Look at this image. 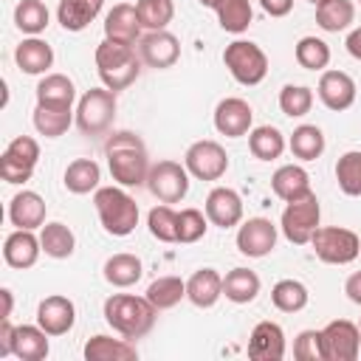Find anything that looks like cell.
Instances as JSON below:
<instances>
[{
    "label": "cell",
    "instance_id": "obj_24",
    "mask_svg": "<svg viewBox=\"0 0 361 361\" xmlns=\"http://www.w3.org/2000/svg\"><path fill=\"white\" fill-rule=\"evenodd\" d=\"M271 189H274V195L279 197V200H296V197H305V195H310L313 189H310V175H307V169L305 166H299V164H285V166H279L274 175H271Z\"/></svg>",
    "mask_w": 361,
    "mask_h": 361
},
{
    "label": "cell",
    "instance_id": "obj_5",
    "mask_svg": "<svg viewBox=\"0 0 361 361\" xmlns=\"http://www.w3.org/2000/svg\"><path fill=\"white\" fill-rule=\"evenodd\" d=\"M223 62H226L228 73L240 85H245V87H254V85H259L268 76V56L251 39H234V42H228L226 51H223Z\"/></svg>",
    "mask_w": 361,
    "mask_h": 361
},
{
    "label": "cell",
    "instance_id": "obj_15",
    "mask_svg": "<svg viewBox=\"0 0 361 361\" xmlns=\"http://www.w3.org/2000/svg\"><path fill=\"white\" fill-rule=\"evenodd\" d=\"M76 322V305L62 296V293H51L37 305V324L48 333V336H65Z\"/></svg>",
    "mask_w": 361,
    "mask_h": 361
},
{
    "label": "cell",
    "instance_id": "obj_41",
    "mask_svg": "<svg viewBox=\"0 0 361 361\" xmlns=\"http://www.w3.org/2000/svg\"><path fill=\"white\" fill-rule=\"evenodd\" d=\"M135 11H138V20H141V28L164 31L175 17V3L172 0H138Z\"/></svg>",
    "mask_w": 361,
    "mask_h": 361
},
{
    "label": "cell",
    "instance_id": "obj_10",
    "mask_svg": "<svg viewBox=\"0 0 361 361\" xmlns=\"http://www.w3.org/2000/svg\"><path fill=\"white\" fill-rule=\"evenodd\" d=\"M183 166L197 180H220L226 175V169H228V155H226V149L217 141L203 138V141H195L186 149Z\"/></svg>",
    "mask_w": 361,
    "mask_h": 361
},
{
    "label": "cell",
    "instance_id": "obj_57",
    "mask_svg": "<svg viewBox=\"0 0 361 361\" xmlns=\"http://www.w3.org/2000/svg\"><path fill=\"white\" fill-rule=\"evenodd\" d=\"M358 330H361V327H358Z\"/></svg>",
    "mask_w": 361,
    "mask_h": 361
},
{
    "label": "cell",
    "instance_id": "obj_7",
    "mask_svg": "<svg viewBox=\"0 0 361 361\" xmlns=\"http://www.w3.org/2000/svg\"><path fill=\"white\" fill-rule=\"evenodd\" d=\"M116 118V90L110 87H90L82 93L76 104V127L85 135H102L110 130Z\"/></svg>",
    "mask_w": 361,
    "mask_h": 361
},
{
    "label": "cell",
    "instance_id": "obj_47",
    "mask_svg": "<svg viewBox=\"0 0 361 361\" xmlns=\"http://www.w3.org/2000/svg\"><path fill=\"white\" fill-rule=\"evenodd\" d=\"M293 358L296 361H324L322 330H302L293 341Z\"/></svg>",
    "mask_w": 361,
    "mask_h": 361
},
{
    "label": "cell",
    "instance_id": "obj_33",
    "mask_svg": "<svg viewBox=\"0 0 361 361\" xmlns=\"http://www.w3.org/2000/svg\"><path fill=\"white\" fill-rule=\"evenodd\" d=\"M212 8L220 20V28L228 34H243L254 20L251 0H214Z\"/></svg>",
    "mask_w": 361,
    "mask_h": 361
},
{
    "label": "cell",
    "instance_id": "obj_1",
    "mask_svg": "<svg viewBox=\"0 0 361 361\" xmlns=\"http://www.w3.org/2000/svg\"><path fill=\"white\" fill-rule=\"evenodd\" d=\"M104 155H107V166H110V175L118 186L130 189V186H141L147 183V175H149V155H147V147L144 141L130 133V130H118L113 135H107L104 141Z\"/></svg>",
    "mask_w": 361,
    "mask_h": 361
},
{
    "label": "cell",
    "instance_id": "obj_22",
    "mask_svg": "<svg viewBox=\"0 0 361 361\" xmlns=\"http://www.w3.org/2000/svg\"><path fill=\"white\" fill-rule=\"evenodd\" d=\"M76 87L65 73H45L37 82V104L54 110H73Z\"/></svg>",
    "mask_w": 361,
    "mask_h": 361
},
{
    "label": "cell",
    "instance_id": "obj_2",
    "mask_svg": "<svg viewBox=\"0 0 361 361\" xmlns=\"http://www.w3.org/2000/svg\"><path fill=\"white\" fill-rule=\"evenodd\" d=\"M155 319H158V307L147 296L113 293L104 299V322L130 341L144 338L155 327Z\"/></svg>",
    "mask_w": 361,
    "mask_h": 361
},
{
    "label": "cell",
    "instance_id": "obj_16",
    "mask_svg": "<svg viewBox=\"0 0 361 361\" xmlns=\"http://www.w3.org/2000/svg\"><path fill=\"white\" fill-rule=\"evenodd\" d=\"M316 90H319L322 104L333 113H341V110L353 107V102H355V79L344 71H324Z\"/></svg>",
    "mask_w": 361,
    "mask_h": 361
},
{
    "label": "cell",
    "instance_id": "obj_40",
    "mask_svg": "<svg viewBox=\"0 0 361 361\" xmlns=\"http://www.w3.org/2000/svg\"><path fill=\"white\" fill-rule=\"evenodd\" d=\"M293 56L305 71H324L330 65V45L319 37H302L293 48Z\"/></svg>",
    "mask_w": 361,
    "mask_h": 361
},
{
    "label": "cell",
    "instance_id": "obj_12",
    "mask_svg": "<svg viewBox=\"0 0 361 361\" xmlns=\"http://www.w3.org/2000/svg\"><path fill=\"white\" fill-rule=\"evenodd\" d=\"M276 248V226L268 217H248L237 228V251L243 257L259 259Z\"/></svg>",
    "mask_w": 361,
    "mask_h": 361
},
{
    "label": "cell",
    "instance_id": "obj_9",
    "mask_svg": "<svg viewBox=\"0 0 361 361\" xmlns=\"http://www.w3.org/2000/svg\"><path fill=\"white\" fill-rule=\"evenodd\" d=\"M147 189L161 203H180L189 192V169L178 161H158L149 166Z\"/></svg>",
    "mask_w": 361,
    "mask_h": 361
},
{
    "label": "cell",
    "instance_id": "obj_28",
    "mask_svg": "<svg viewBox=\"0 0 361 361\" xmlns=\"http://www.w3.org/2000/svg\"><path fill=\"white\" fill-rule=\"evenodd\" d=\"M48 333L39 324H20L14 327V347L11 355L20 361H42L48 355Z\"/></svg>",
    "mask_w": 361,
    "mask_h": 361
},
{
    "label": "cell",
    "instance_id": "obj_58",
    "mask_svg": "<svg viewBox=\"0 0 361 361\" xmlns=\"http://www.w3.org/2000/svg\"><path fill=\"white\" fill-rule=\"evenodd\" d=\"M358 3H361V0H358Z\"/></svg>",
    "mask_w": 361,
    "mask_h": 361
},
{
    "label": "cell",
    "instance_id": "obj_26",
    "mask_svg": "<svg viewBox=\"0 0 361 361\" xmlns=\"http://www.w3.org/2000/svg\"><path fill=\"white\" fill-rule=\"evenodd\" d=\"M85 358L87 361H133L138 358V350L130 338H110V336H93L85 344Z\"/></svg>",
    "mask_w": 361,
    "mask_h": 361
},
{
    "label": "cell",
    "instance_id": "obj_20",
    "mask_svg": "<svg viewBox=\"0 0 361 361\" xmlns=\"http://www.w3.org/2000/svg\"><path fill=\"white\" fill-rule=\"evenodd\" d=\"M104 37L113 39V42L135 45L141 39V20H138L135 6H130V3L113 6L104 17Z\"/></svg>",
    "mask_w": 361,
    "mask_h": 361
},
{
    "label": "cell",
    "instance_id": "obj_38",
    "mask_svg": "<svg viewBox=\"0 0 361 361\" xmlns=\"http://www.w3.org/2000/svg\"><path fill=\"white\" fill-rule=\"evenodd\" d=\"M158 310H169V307H175L183 296H186V282L180 279V276H158V279H152L149 282V288H147V293H144Z\"/></svg>",
    "mask_w": 361,
    "mask_h": 361
},
{
    "label": "cell",
    "instance_id": "obj_6",
    "mask_svg": "<svg viewBox=\"0 0 361 361\" xmlns=\"http://www.w3.org/2000/svg\"><path fill=\"white\" fill-rule=\"evenodd\" d=\"M319 220H322V206H319V197L310 192L305 197H296V200H288L285 203L279 228H282V234H285L288 243L307 245L310 237L319 228Z\"/></svg>",
    "mask_w": 361,
    "mask_h": 361
},
{
    "label": "cell",
    "instance_id": "obj_53",
    "mask_svg": "<svg viewBox=\"0 0 361 361\" xmlns=\"http://www.w3.org/2000/svg\"><path fill=\"white\" fill-rule=\"evenodd\" d=\"M344 45H347V54H350L353 59H358V62H361V25H358V28H353V31L347 34V42H344Z\"/></svg>",
    "mask_w": 361,
    "mask_h": 361
},
{
    "label": "cell",
    "instance_id": "obj_49",
    "mask_svg": "<svg viewBox=\"0 0 361 361\" xmlns=\"http://www.w3.org/2000/svg\"><path fill=\"white\" fill-rule=\"evenodd\" d=\"M6 152H11L17 161H23V164H28V166H37V161H39V144H37L31 135H17V138H11L8 147H6Z\"/></svg>",
    "mask_w": 361,
    "mask_h": 361
},
{
    "label": "cell",
    "instance_id": "obj_23",
    "mask_svg": "<svg viewBox=\"0 0 361 361\" xmlns=\"http://www.w3.org/2000/svg\"><path fill=\"white\" fill-rule=\"evenodd\" d=\"M14 62L23 73L39 76L54 65V48L39 37H28L14 48Z\"/></svg>",
    "mask_w": 361,
    "mask_h": 361
},
{
    "label": "cell",
    "instance_id": "obj_4",
    "mask_svg": "<svg viewBox=\"0 0 361 361\" xmlns=\"http://www.w3.org/2000/svg\"><path fill=\"white\" fill-rule=\"evenodd\" d=\"M93 206L102 220V228L113 237H127L138 226V203L124 186H99L93 192Z\"/></svg>",
    "mask_w": 361,
    "mask_h": 361
},
{
    "label": "cell",
    "instance_id": "obj_30",
    "mask_svg": "<svg viewBox=\"0 0 361 361\" xmlns=\"http://www.w3.org/2000/svg\"><path fill=\"white\" fill-rule=\"evenodd\" d=\"M259 293V276L251 268H231L223 276V296L234 305H248Z\"/></svg>",
    "mask_w": 361,
    "mask_h": 361
},
{
    "label": "cell",
    "instance_id": "obj_8",
    "mask_svg": "<svg viewBox=\"0 0 361 361\" xmlns=\"http://www.w3.org/2000/svg\"><path fill=\"white\" fill-rule=\"evenodd\" d=\"M316 257L327 265H350L361 254V240L355 231L344 226H319L310 237Z\"/></svg>",
    "mask_w": 361,
    "mask_h": 361
},
{
    "label": "cell",
    "instance_id": "obj_3",
    "mask_svg": "<svg viewBox=\"0 0 361 361\" xmlns=\"http://www.w3.org/2000/svg\"><path fill=\"white\" fill-rule=\"evenodd\" d=\"M96 71L104 87L110 90H127L138 73H141V56H135V48L127 42H113L104 37V42L96 45Z\"/></svg>",
    "mask_w": 361,
    "mask_h": 361
},
{
    "label": "cell",
    "instance_id": "obj_42",
    "mask_svg": "<svg viewBox=\"0 0 361 361\" xmlns=\"http://www.w3.org/2000/svg\"><path fill=\"white\" fill-rule=\"evenodd\" d=\"M336 180L344 195H361V149H350L336 161Z\"/></svg>",
    "mask_w": 361,
    "mask_h": 361
},
{
    "label": "cell",
    "instance_id": "obj_50",
    "mask_svg": "<svg viewBox=\"0 0 361 361\" xmlns=\"http://www.w3.org/2000/svg\"><path fill=\"white\" fill-rule=\"evenodd\" d=\"M14 347V324L8 319H0V358L11 355Z\"/></svg>",
    "mask_w": 361,
    "mask_h": 361
},
{
    "label": "cell",
    "instance_id": "obj_44",
    "mask_svg": "<svg viewBox=\"0 0 361 361\" xmlns=\"http://www.w3.org/2000/svg\"><path fill=\"white\" fill-rule=\"evenodd\" d=\"M147 226H149V234L155 240H161V243H178V212L169 209L166 203L149 209Z\"/></svg>",
    "mask_w": 361,
    "mask_h": 361
},
{
    "label": "cell",
    "instance_id": "obj_34",
    "mask_svg": "<svg viewBox=\"0 0 361 361\" xmlns=\"http://www.w3.org/2000/svg\"><path fill=\"white\" fill-rule=\"evenodd\" d=\"M285 135L276 130V127H271V124H262V127H254L251 133H248V149H251V155L254 158H259V161H276L282 152H285Z\"/></svg>",
    "mask_w": 361,
    "mask_h": 361
},
{
    "label": "cell",
    "instance_id": "obj_29",
    "mask_svg": "<svg viewBox=\"0 0 361 361\" xmlns=\"http://www.w3.org/2000/svg\"><path fill=\"white\" fill-rule=\"evenodd\" d=\"M65 189L73 192V195H90L99 189V180H102V169L93 158H76L65 166Z\"/></svg>",
    "mask_w": 361,
    "mask_h": 361
},
{
    "label": "cell",
    "instance_id": "obj_13",
    "mask_svg": "<svg viewBox=\"0 0 361 361\" xmlns=\"http://www.w3.org/2000/svg\"><path fill=\"white\" fill-rule=\"evenodd\" d=\"M254 110L245 99L240 96H228L223 102H217L214 107V130L226 138H243L248 135L254 127Z\"/></svg>",
    "mask_w": 361,
    "mask_h": 361
},
{
    "label": "cell",
    "instance_id": "obj_52",
    "mask_svg": "<svg viewBox=\"0 0 361 361\" xmlns=\"http://www.w3.org/2000/svg\"><path fill=\"white\" fill-rule=\"evenodd\" d=\"M344 293H347V299H350L353 305H361V271H355V274L347 276Z\"/></svg>",
    "mask_w": 361,
    "mask_h": 361
},
{
    "label": "cell",
    "instance_id": "obj_18",
    "mask_svg": "<svg viewBox=\"0 0 361 361\" xmlns=\"http://www.w3.org/2000/svg\"><path fill=\"white\" fill-rule=\"evenodd\" d=\"M248 358H254V361L285 358V330L276 322H259L248 338Z\"/></svg>",
    "mask_w": 361,
    "mask_h": 361
},
{
    "label": "cell",
    "instance_id": "obj_21",
    "mask_svg": "<svg viewBox=\"0 0 361 361\" xmlns=\"http://www.w3.org/2000/svg\"><path fill=\"white\" fill-rule=\"evenodd\" d=\"M45 212H48L45 200L31 189L17 192L8 203V220L14 228H31L34 231V228L45 226Z\"/></svg>",
    "mask_w": 361,
    "mask_h": 361
},
{
    "label": "cell",
    "instance_id": "obj_56",
    "mask_svg": "<svg viewBox=\"0 0 361 361\" xmlns=\"http://www.w3.org/2000/svg\"><path fill=\"white\" fill-rule=\"evenodd\" d=\"M310 3H313V6H316V3H322V0H310Z\"/></svg>",
    "mask_w": 361,
    "mask_h": 361
},
{
    "label": "cell",
    "instance_id": "obj_14",
    "mask_svg": "<svg viewBox=\"0 0 361 361\" xmlns=\"http://www.w3.org/2000/svg\"><path fill=\"white\" fill-rule=\"evenodd\" d=\"M138 56H141L144 65L164 71V68H172L180 59V42L166 28L164 31H147L138 39Z\"/></svg>",
    "mask_w": 361,
    "mask_h": 361
},
{
    "label": "cell",
    "instance_id": "obj_54",
    "mask_svg": "<svg viewBox=\"0 0 361 361\" xmlns=\"http://www.w3.org/2000/svg\"><path fill=\"white\" fill-rule=\"evenodd\" d=\"M0 296H3V316H0V319H11L14 296H11V290H8V288H3V290H0Z\"/></svg>",
    "mask_w": 361,
    "mask_h": 361
},
{
    "label": "cell",
    "instance_id": "obj_37",
    "mask_svg": "<svg viewBox=\"0 0 361 361\" xmlns=\"http://www.w3.org/2000/svg\"><path fill=\"white\" fill-rule=\"evenodd\" d=\"M307 288L299 282V279H279L274 288H271V302L276 310L282 313H299L307 307Z\"/></svg>",
    "mask_w": 361,
    "mask_h": 361
},
{
    "label": "cell",
    "instance_id": "obj_46",
    "mask_svg": "<svg viewBox=\"0 0 361 361\" xmlns=\"http://www.w3.org/2000/svg\"><path fill=\"white\" fill-rule=\"evenodd\" d=\"M209 228V217L200 209H180L178 212V243L189 245L206 237Z\"/></svg>",
    "mask_w": 361,
    "mask_h": 361
},
{
    "label": "cell",
    "instance_id": "obj_11",
    "mask_svg": "<svg viewBox=\"0 0 361 361\" xmlns=\"http://www.w3.org/2000/svg\"><path fill=\"white\" fill-rule=\"evenodd\" d=\"M324 361H355L361 353V330L347 319H333L322 327Z\"/></svg>",
    "mask_w": 361,
    "mask_h": 361
},
{
    "label": "cell",
    "instance_id": "obj_35",
    "mask_svg": "<svg viewBox=\"0 0 361 361\" xmlns=\"http://www.w3.org/2000/svg\"><path fill=\"white\" fill-rule=\"evenodd\" d=\"M288 147H290L293 158H299V161H316L324 152V133L316 124H299L290 133Z\"/></svg>",
    "mask_w": 361,
    "mask_h": 361
},
{
    "label": "cell",
    "instance_id": "obj_45",
    "mask_svg": "<svg viewBox=\"0 0 361 361\" xmlns=\"http://www.w3.org/2000/svg\"><path fill=\"white\" fill-rule=\"evenodd\" d=\"M313 107V90L307 85H285L279 90V110L290 118L307 116Z\"/></svg>",
    "mask_w": 361,
    "mask_h": 361
},
{
    "label": "cell",
    "instance_id": "obj_48",
    "mask_svg": "<svg viewBox=\"0 0 361 361\" xmlns=\"http://www.w3.org/2000/svg\"><path fill=\"white\" fill-rule=\"evenodd\" d=\"M31 175H34V166L17 161L11 152L3 149V155H0V178L6 183H25V180H31Z\"/></svg>",
    "mask_w": 361,
    "mask_h": 361
},
{
    "label": "cell",
    "instance_id": "obj_43",
    "mask_svg": "<svg viewBox=\"0 0 361 361\" xmlns=\"http://www.w3.org/2000/svg\"><path fill=\"white\" fill-rule=\"evenodd\" d=\"M73 116H76L73 110H54V107L37 104V107H34V127H37V133L45 135V138H59L62 133H68Z\"/></svg>",
    "mask_w": 361,
    "mask_h": 361
},
{
    "label": "cell",
    "instance_id": "obj_51",
    "mask_svg": "<svg viewBox=\"0 0 361 361\" xmlns=\"http://www.w3.org/2000/svg\"><path fill=\"white\" fill-rule=\"evenodd\" d=\"M259 6L271 17H288L290 8H293V0H259Z\"/></svg>",
    "mask_w": 361,
    "mask_h": 361
},
{
    "label": "cell",
    "instance_id": "obj_25",
    "mask_svg": "<svg viewBox=\"0 0 361 361\" xmlns=\"http://www.w3.org/2000/svg\"><path fill=\"white\" fill-rule=\"evenodd\" d=\"M223 296V276L214 268H200L186 279V299L195 307H212Z\"/></svg>",
    "mask_w": 361,
    "mask_h": 361
},
{
    "label": "cell",
    "instance_id": "obj_17",
    "mask_svg": "<svg viewBox=\"0 0 361 361\" xmlns=\"http://www.w3.org/2000/svg\"><path fill=\"white\" fill-rule=\"evenodd\" d=\"M206 217L212 226L231 228L243 220V197L228 186H214L206 195Z\"/></svg>",
    "mask_w": 361,
    "mask_h": 361
},
{
    "label": "cell",
    "instance_id": "obj_39",
    "mask_svg": "<svg viewBox=\"0 0 361 361\" xmlns=\"http://www.w3.org/2000/svg\"><path fill=\"white\" fill-rule=\"evenodd\" d=\"M48 20H51V14L42 0H20L14 8V25L28 37L42 34L48 28Z\"/></svg>",
    "mask_w": 361,
    "mask_h": 361
},
{
    "label": "cell",
    "instance_id": "obj_36",
    "mask_svg": "<svg viewBox=\"0 0 361 361\" xmlns=\"http://www.w3.org/2000/svg\"><path fill=\"white\" fill-rule=\"evenodd\" d=\"M39 243H42V251H45L48 257H54V259H68V257L73 254V248H76L73 231H71L65 223H59V220L42 226Z\"/></svg>",
    "mask_w": 361,
    "mask_h": 361
},
{
    "label": "cell",
    "instance_id": "obj_19",
    "mask_svg": "<svg viewBox=\"0 0 361 361\" xmlns=\"http://www.w3.org/2000/svg\"><path fill=\"white\" fill-rule=\"evenodd\" d=\"M39 251H42V243L39 237H34L31 228H14L3 243V259L17 271L31 268L39 259Z\"/></svg>",
    "mask_w": 361,
    "mask_h": 361
},
{
    "label": "cell",
    "instance_id": "obj_55",
    "mask_svg": "<svg viewBox=\"0 0 361 361\" xmlns=\"http://www.w3.org/2000/svg\"><path fill=\"white\" fill-rule=\"evenodd\" d=\"M197 3H200V6H206V8H212V6H214V0H197Z\"/></svg>",
    "mask_w": 361,
    "mask_h": 361
},
{
    "label": "cell",
    "instance_id": "obj_32",
    "mask_svg": "<svg viewBox=\"0 0 361 361\" xmlns=\"http://www.w3.org/2000/svg\"><path fill=\"white\" fill-rule=\"evenodd\" d=\"M144 276V265L135 254H113L107 262H104V279L113 285V288H130L135 285L138 279Z\"/></svg>",
    "mask_w": 361,
    "mask_h": 361
},
{
    "label": "cell",
    "instance_id": "obj_31",
    "mask_svg": "<svg viewBox=\"0 0 361 361\" xmlns=\"http://www.w3.org/2000/svg\"><path fill=\"white\" fill-rule=\"evenodd\" d=\"M355 20V6L353 0H322L316 3V23L322 31L338 34L344 28H350Z\"/></svg>",
    "mask_w": 361,
    "mask_h": 361
},
{
    "label": "cell",
    "instance_id": "obj_27",
    "mask_svg": "<svg viewBox=\"0 0 361 361\" xmlns=\"http://www.w3.org/2000/svg\"><path fill=\"white\" fill-rule=\"evenodd\" d=\"M104 0H59L56 6V20L65 31H85L102 11Z\"/></svg>",
    "mask_w": 361,
    "mask_h": 361
}]
</instances>
